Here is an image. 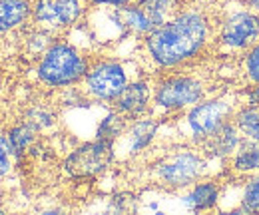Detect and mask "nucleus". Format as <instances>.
I'll list each match as a JSON object with an SVG mask.
<instances>
[{
    "label": "nucleus",
    "instance_id": "26",
    "mask_svg": "<svg viewBox=\"0 0 259 215\" xmlns=\"http://www.w3.org/2000/svg\"><path fill=\"white\" fill-rule=\"evenodd\" d=\"M96 6H128L132 4V0H88Z\"/></svg>",
    "mask_w": 259,
    "mask_h": 215
},
{
    "label": "nucleus",
    "instance_id": "10",
    "mask_svg": "<svg viewBox=\"0 0 259 215\" xmlns=\"http://www.w3.org/2000/svg\"><path fill=\"white\" fill-rule=\"evenodd\" d=\"M150 84L144 80L130 82L128 86L122 90V94L114 100V110L124 114L126 118H138L146 112L150 104Z\"/></svg>",
    "mask_w": 259,
    "mask_h": 215
},
{
    "label": "nucleus",
    "instance_id": "5",
    "mask_svg": "<svg viewBox=\"0 0 259 215\" xmlns=\"http://www.w3.org/2000/svg\"><path fill=\"white\" fill-rule=\"evenodd\" d=\"M207 161L205 157L195 154L192 150H180L176 154L165 155L160 163H156V178L158 182L171 189L190 187L199 182L205 174Z\"/></svg>",
    "mask_w": 259,
    "mask_h": 215
},
{
    "label": "nucleus",
    "instance_id": "11",
    "mask_svg": "<svg viewBox=\"0 0 259 215\" xmlns=\"http://www.w3.org/2000/svg\"><path fill=\"white\" fill-rule=\"evenodd\" d=\"M241 144H243V136H241L237 123L233 122V118H231V120H227L218 130V134H213L201 146L209 152V155H213V157H229V155H233L239 150Z\"/></svg>",
    "mask_w": 259,
    "mask_h": 215
},
{
    "label": "nucleus",
    "instance_id": "7",
    "mask_svg": "<svg viewBox=\"0 0 259 215\" xmlns=\"http://www.w3.org/2000/svg\"><path fill=\"white\" fill-rule=\"evenodd\" d=\"M259 42V16L249 10H239L227 16L220 28L218 44L226 54L245 52Z\"/></svg>",
    "mask_w": 259,
    "mask_h": 215
},
{
    "label": "nucleus",
    "instance_id": "25",
    "mask_svg": "<svg viewBox=\"0 0 259 215\" xmlns=\"http://www.w3.org/2000/svg\"><path fill=\"white\" fill-rule=\"evenodd\" d=\"M241 102L249 106H259V84H251V88L241 94Z\"/></svg>",
    "mask_w": 259,
    "mask_h": 215
},
{
    "label": "nucleus",
    "instance_id": "14",
    "mask_svg": "<svg viewBox=\"0 0 259 215\" xmlns=\"http://www.w3.org/2000/svg\"><path fill=\"white\" fill-rule=\"evenodd\" d=\"M118 16L122 26L126 32L138 34V36H148L152 30H156V24L152 22V18L144 12V8L140 4H128V6H116Z\"/></svg>",
    "mask_w": 259,
    "mask_h": 215
},
{
    "label": "nucleus",
    "instance_id": "3",
    "mask_svg": "<svg viewBox=\"0 0 259 215\" xmlns=\"http://www.w3.org/2000/svg\"><path fill=\"white\" fill-rule=\"evenodd\" d=\"M237 110L235 96H215L205 98L190 108L186 114V127L195 144H205L218 130L233 118Z\"/></svg>",
    "mask_w": 259,
    "mask_h": 215
},
{
    "label": "nucleus",
    "instance_id": "13",
    "mask_svg": "<svg viewBox=\"0 0 259 215\" xmlns=\"http://www.w3.org/2000/svg\"><path fill=\"white\" fill-rule=\"evenodd\" d=\"M30 0H0V34L22 26L32 16Z\"/></svg>",
    "mask_w": 259,
    "mask_h": 215
},
{
    "label": "nucleus",
    "instance_id": "28",
    "mask_svg": "<svg viewBox=\"0 0 259 215\" xmlns=\"http://www.w3.org/2000/svg\"><path fill=\"white\" fill-rule=\"evenodd\" d=\"M0 213H2V211H0Z\"/></svg>",
    "mask_w": 259,
    "mask_h": 215
},
{
    "label": "nucleus",
    "instance_id": "16",
    "mask_svg": "<svg viewBox=\"0 0 259 215\" xmlns=\"http://www.w3.org/2000/svg\"><path fill=\"white\" fill-rule=\"evenodd\" d=\"M231 167L237 174H247V176L259 174V144H253V142L243 138V144L233 154Z\"/></svg>",
    "mask_w": 259,
    "mask_h": 215
},
{
    "label": "nucleus",
    "instance_id": "19",
    "mask_svg": "<svg viewBox=\"0 0 259 215\" xmlns=\"http://www.w3.org/2000/svg\"><path fill=\"white\" fill-rule=\"evenodd\" d=\"M126 116L124 114H120V112H110L102 122L98 125L96 130V138L98 140H106V142H116L124 132H126V127H128V123H126Z\"/></svg>",
    "mask_w": 259,
    "mask_h": 215
},
{
    "label": "nucleus",
    "instance_id": "8",
    "mask_svg": "<svg viewBox=\"0 0 259 215\" xmlns=\"http://www.w3.org/2000/svg\"><path fill=\"white\" fill-rule=\"evenodd\" d=\"M84 14V0H34L32 18L50 34L74 26Z\"/></svg>",
    "mask_w": 259,
    "mask_h": 215
},
{
    "label": "nucleus",
    "instance_id": "6",
    "mask_svg": "<svg viewBox=\"0 0 259 215\" xmlns=\"http://www.w3.org/2000/svg\"><path fill=\"white\" fill-rule=\"evenodd\" d=\"M128 84L130 78L124 64L114 60L98 62L88 68L84 76L86 92L98 102H114Z\"/></svg>",
    "mask_w": 259,
    "mask_h": 215
},
{
    "label": "nucleus",
    "instance_id": "21",
    "mask_svg": "<svg viewBox=\"0 0 259 215\" xmlns=\"http://www.w3.org/2000/svg\"><path fill=\"white\" fill-rule=\"evenodd\" d=\"M34 134H36V130L30 127L28 123L16 125V127H12V130L8 132V140H10V146H12V150H14V155H20L30 144H32Z\"/></svg>",
    "mask_w": 259,
    "mask_h": 215
},
{
    "label": "nucleus",
    "instance_id": "2",
    "mask_svg": "<svg viewBox=\"0 0 259 215\" xmlns=\"http://www.w3.org/2000/svg\"><path fill=\"white\" fill-rule=\"evenodd\" d=\"M88 72V60L82 56L78 48L66 42H54L38 64V78L54 88L72 86L84 80Z\"/></svg>",
    "mask_w": 259,
    "mask_h": 215
},
{
    "label": "nucleus",
    "instance_id": "18",
    "mask_svg": "<svg viewBox=\"0 0 259 215\" xmlns=\"http://www.w3.org/2000/svg\"><path fill=\"white\" fill-rule=\"evenodd\" d=\"M136 4L144 8V12L152 18L156 28L178 14V0H138Z\"/></svg>",
    "mask_w": 259,
    "mask_h": 215
},
{
    "label": "nucleus",
    "instance_id": "17",
    "mask_svg": "<svg viewBox=\"0 0 259 215\" xmlns=\"http://www.w3.org/2000/svg\"><path fill=\"white\" fill-rule=\"evenodd\" d=\"M156 132H158V122L156 120H152V118L138 120L128 132L130 152L136 154V152H142L144 148H148L150 142L154 140Z\"/></svg>",
    "mask_w": 259,
    "mask_h": 215
},
{
    "label": "nucleus",
    "instance_id": "1",
    "mask_svg": "<svg viewBox=\"0 0 259 215\" xmlns=\"http://www.w3.org/2000/svg\"><path fill=\"white\" fill-rule=\"evenodd\" d=\"M211 38V24L199 10L178 12L146 36L150 58L162 68H174L197 56Z\"/></svg>",
    "mask_w": 259,
    "mask_h": 215
},
{
    "label": "nucleus",
    "instance_id": "24",
    "mask_svg": "<svg viewBox=\"0 0 259 215\" xmlns=\"http://www.w3.org/2000/svg\"><path fill=\"white\" fill-rule=\"evenodd\" d=\"M12 155H14V150H12V146H10L8 136H6V134H0V178H4V176L10 171Z\"/></svg>",
    "mask_w": 259,
    "mask_h": 215
},
{
    "label": "nucleus",
    "instance_id": "22",
    "mask_svg": "<svg viewBox=\"0 0 259 215\" xmlns=\"http://www.w3.org/2000/svg\"><path fill=\"white\" fill-rule=\"evenodd\" d=\"M241 72L247 82L259 84V42H255L249 50L243 52V62H241Z\"/></svg>",
    "mask_w": 259,
    "mask_h": 215
},
{
    "label": "nucleus",
    "instance_id": "23",
    "mask_svg": "<svg viewBox=\"0 0 259 215\" xmlns=\"http://www.w3.org/2000/svg\"><path fill=\"white\" fill-rule=\"evenodd\" d=\"M26 123L34 130H46L54 123V116L46 108H32L26 116Z\"/></svg>",
    "mask_w": 259,
    "mask_h": 215
},
{
    "label": "nucleus",
    "instance_id": "27",
    "mask_svg": "<svg viewBox=\"0 0 259 215\" xmlns=\"http://www.w3.org/2000/svg\"><path fill=\"white\" fill-rule=\"evenodd\" d=\"M245 4H247L249 8H253V10L259 12V0H245Z\"/></svg>",
    "mask_w": 259,
    "mask_h": 215
},
{
    "label": "nucleus",
    "instance_id": "12",
    "mask_svg": "<svg viewBox=\"0 0 259 215\" xmlns=\"http://www.w3.org/2000/svg\"><path fill=\"white\" fill-rule=\"evenodd\" d=\"M222 199V187L211 180H199L192 185L190 193L184 197V203L192 211H209L218 207Z\"/></svg>",
    "mask_w": 259,
    "mask_h": 215
},
{
    "label": "nucleus",
    "instance_id": "15",
    "mask_svg": "<svg viewBox=\"0 0 259 215\" xmlns=\"http://www.w3.org/2000/svg\"><path fill=\"white\" fill-rule=\"evenodd\" d=\"M233 122L237 123L241 136L253 144H259V106L243 104L235 110Z\"/></svg>",
    "mask_w": 259,
    "mask_h": 215
},
{
    "label": "nucleus",
    "instance_id": "4",
    "mask_svg": "<svg viewBox=\"0 0 259 215\" xmlns=\"http://www.w3.org/2000/svg\"><path fill=\"white\" fill-rule=\"evenodd\" d=\"M209 90L211 88L201 78L180 74L163 80L156 88L154 104L163 112H178L184 108H192L197 102L205 100Z\"/></svg>",
    "mask_w": 259,
    "mask_h": 215
},
{
    "label": "nucleus",
    "instance_id": "9",
    "mask_svg": "<svg viewBox=\"0 0 259 215\" xmlns=\"http://www.w3.org/2000/svg\"><path fill=\"white\" fill-rule=\"evenodd\" d=\"M114 159V142L98 140L84 144L74 154L68 155L64 167L74 178H90L104 171Z\"/></svg>",
    "mask_w": 259,
    "mask_h": 215
},
{
    "label": "nucleus",
    "instance_id": "20",
    "mask_svg": "<svg viewBox=\"0 0 259 215\" xmlns=\"http://www.w3.org/2000/svg\"><path fill=\"white\" fill-rule=\"evenodd\" d=\"M239 203L247 209V213H259V174H251L247 178Z\"/></svg>",
    "mask_w": 259,
    "mask_h": 215
}]
</instances>
